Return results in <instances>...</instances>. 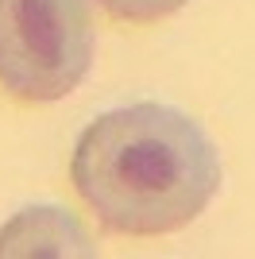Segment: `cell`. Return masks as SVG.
<instances>
[{
    "label": "cell",
    "instance_id": "6da1fadb",
    "mask_svg": "<svg viewBox=\"0 0 255 259\" xmlns=\"http://www.w3.org/2000/svg\"><path fill=\"white\" fill-rule=\"evenodd\" d=\"M74 186L112 232L190 225L221 190V155L197 120L159 101L112 108L77 136Z\"/></svg>",
    "mask_w": 255,
    "mask_h": 259
},
{
    "label": "cell",
    "instance_id": "7a4b0ae2",
    "mask_svg": "<svg viewBox=\"0 0 255 259\" xmlns=\"http://www.w3.org/2000/svg\"><path fill=\"white\" fill-rule=\"evenodd\" d=\"M93 62L85 0H0V81L20 101H58Z\"/></svg>",
    "mask_w": 255,
    "mask_h": 259
},
{
    "label": "cell",
    "instance_id": "3957f363",
    "mask_svg": "<svg viewBox=\"0 0 255 259\" xmlns=\"http://www.w3.org/2000/svg\"><path fill=\"white\" fill-rule=\"evenodd\" d=\"M89 232L77 217L58 205H27L12 217L0 232V259L4 255H93Z\"/></svg>",
    "mask_w": 255,
    "mask_h": 259
},
{
    "label": "cell",
    "instance_id": "277c9868",
    "mask_svg": "<svg viewBox=\"0 0 255 259\" xmlns=\"http://www.w3.org/2000/svg\"><path fill=\"white\" fill-rule=\"evenodd\" d=\"M105 12H112L116 20H136V23H151L162 20L170 12H178L186 0H97Z\"/></svg>",
    "mask_w": 255,
    "mask_h": 259
}]
</instances>
